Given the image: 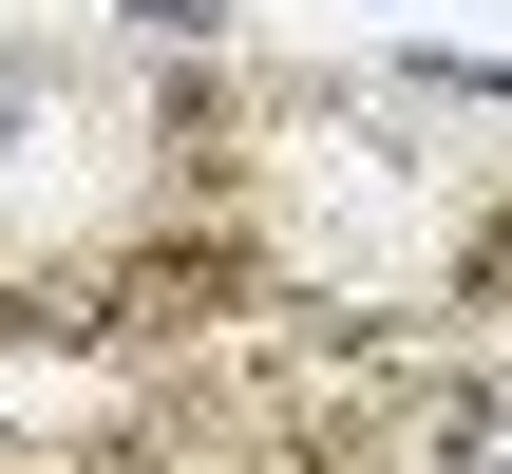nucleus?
Returning <instances> with one entry per match:
<instances>
[{"label": "nucleus", "instance_id": "f03ea898", "mask_svg": "<svg viewBox=\"0 0 512 474\" xmlns=\"http://www.w3.org/2000/svg\"><path fill=\"white\" fill-rule=\"evenodd\" d=\"M494 474H512V437H494Z\"/></svg>", "mask_w": 512, "mask_h": 474}, {"label": "nucleus", "instance_id": "f257e3e1", "mask_svg": "<svg viewBox=\"0 0 512 474\" xmlns=\"http://www.w3.org/2000/svg\"><path fill=\"white\" fill-rule=\"evenodd\" d=\"M57 152H95V133H76V76H57L38 38H0V209H38Z\"/></svg>", "mask_w": 512, "mask_h": 474}]
</instances>
